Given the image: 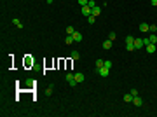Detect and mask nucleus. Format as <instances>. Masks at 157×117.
<instances>
[{"instance_id": "f257e3e1", "label": "nucleus", "mask_w": 157, "mask_h": 117, "mask_svg": "<svg viewBox=\"0 0 157 117\" xmlns=\"http://www.w3.org/2000/svg\"><path fill=\"white\" fill-rule=\"evenodd\" d=\"M66 82H68V86H72V88H75L77 86V80H75V73H66Z\"/></svg>"}, {"instance_id": "f03ea898", "label": "nucleus", "mask_w": 157, "mask_h": 117, "mask_svg": "<svg viewBox=\"0 0 157 117\" xmlns=\"http://www.w3.org/2000/svg\"><path fill=\"white\" fill-rule=\"evenodd\" d=\"M98 73H99V77H108V73H110V68H107V67H101V68H98Z\"/></svg>"}, {"instance_id": "7ed1b4c3", "label": "nucleus", "mask_w": 157, "mask_h": 117, "mask_svg": "<svg viewBox=\"0 0 157 117\" xmlns=\"http://www.w3.org/2000/svg\"><path fill=\"white\" fill-rule=\"evenodd\" d=\"M80 12H82L84 16H91V14H93V9H91L89 5H84V7H80Z\"/></svg>"}, {"instance_id": "20e7f679", "label": "nucleus", "mask_w": 157, "mask_h": 117, "mask_svg": "<svg viewBox=\"0 0 157 117\" xmlns=\"http://www.w3.org/2000/svg\"><path fill=\"white\" fill-rule=\"evenodd\" d=\"M155 44H147V46H145V51H147L148 54H152V52H155Z\"/></svg>"}, {"instance_id": "39448f33", "label": "nucleus", "mask_w": 157, "mask_h": 117, "mask_svg": "<svg viewBox=\"0 0 157 117\" xmlns=\"http://www.w3.org/2000/svg\"><path fill=\"white\" fill-rule=\"evenodd\" d=\"M84 73H82V72H77V73H75V80H77V84H82V82H84Z\"/></svg>"}, {"instance_id": "423d86ee", "label": "nucleus", "mask_w": 157, "mask_h": 117, "mask_svg": "<svg viewBox=\"0 0 157 117\" xmlns=\"http://www.w3.org/2000/svg\"><path fill=\"white\" fill-rule=\"evenodd\" d=\"M145 46L143 44V39H134V49H141Z\"/></svg>"}, {"instance_id": "0eeeda50", "label": "nucleus", "mask_w": 157, "mask_h": 117, "mask_svg": "<svg viewBox=\"0 0 157 117\" xmlns=\"http://www.w3.org/2000/svg\"><path fill=\"white\" fill-rule=\"evenodd\" d=\"M133 103H134L136 107H143V100H141L140 96H134V98H133Z\"/></svg>"}, {"instance_id": "6e6552de", "label": "nucleus", "mask_w": 157, "mask_h": 117, "mask_svg": "<svg viewBox=\"0 0 157 117\" xmlns=\"http://www.w3.org/2000/svg\"><path fill=\"white\" fill-rule=\"evenodd\" d=\"M101 47L105 49V51H108V49L112 47V40H110V39H107L105 42H103V44H101Z\"/></svg>"}, {"instance_id": "1a4fd4ad", "label": "nucleus", "mask_w": 157, "mask_h": 117, "mask_svg": "<svg viewBox=\"0 0 157 117\" xmlns=\"http://www.w3.org/2000/svg\"><path fill=\"white\" fill-rule=\"evenodd\" d=\"M140 31H143V33H145V31H148V30H150V25H147V23H141V25H140Z\"/></svg>"}, {"instance_id": "9d476101", "label": "nucleus", "mask_w": 157, "mask_h": 117, "mask_svg": "<svg viewBox=\"0 0 157 117\" xmlns=\"http://www.w3.org/2000/svg\"><path fill=\"white\" fill-rule=\"evenodd\" d=\"M133 94H131V93H128V94H124V98H122V100H124V101H126V103H133Z\"/></svg>"}, {"instance_id": "9b49d317", "label": "nucleus", "mask_w": 157, "mask_h": 117, "mask_svg": "<svg viewBox=\"0 0 157 117\" xmlns=\"http://www.w3.org/2000/svg\"><path fill=\"white\" fill-rule=\"evenodd\" d=\"M73 40H75V42H80V40H82V33H80V31H75V33H73Z\"/></svg>"}, {"instance_id": "f8f14e48", "label": "nucleus", "mask_w": 157, "mask_h": 117, "mask_svg": "<svg viewBox=\"0 0 157 117\" xmlns=\"http://www.w3.org/2000/svg\"><path fill=\"white\" fill-rule=\"evenodd\" d=\"M148 40H150V44H157V33H150Z\"/></svg>"}, {"instance_id": "ddd939ff", "label": "nucleus", "mask_w": 157, "mask_h": 117, "mask_svg": "<svg viewBox=\"0 0 157 117\" xmlns=\"http://www.w3.org/2000/svg\"><path fill=\"white\" fill-rule=\"evenodd\" d=\"M12 23H14V25H16L18 28H23V23H21V21L18 19V18H14V19H12Z\"/></svg>"}, {"instance_id": "4468645a", "label": "nucleus", "mask_w": 157, "mask_h": 117, "mask_svg": "<svg viewBox=\"0 0 157 117\" xmlns=\"http://www.w3.org/2000/svg\"><path fill=\"white\" fill-rule=\"evenodd\" d=\"M94 21H96V16H93V14L87 16V23H89V25H94Z\"/></svg>"}, {"instance_id": "2eb2a0df", "label": "nucleus", "mask_w": 157, "mask_h": 117, "mask_svg": "<svg viewBox=\"0 0 157 117\" xmlns=\"http://www.w3.org/2000/svg\"><path fill=\"white\" fill-rule=\"evenodd\" d=\"M70 56H72V59H73V61H75V59H78V58H80V54H78V51H73V52H72Z\"/></svg>"}, {"instance_id": "dca6fc26", "label": "nucleus", "mask_w": 157, "mask_h": 117, "mask_svg": "<svg viewBox=\"0 0 157 117\" xmlns=\"http://www.w3.org/2000/svg\"><path fill=\"white\" fill-rule=\"evenodd\" d=\"M75 33V28L73 26H66V35H73Z\"/></svg>"}, {"instance_id": "f3484780", "label": "nucleus", "mask_w": 157, "mask_h": 117, "mask_svg": "<svg viewBox=\"0 0 157 117\" xmlns=\"http://www.w3.org/2000/svg\"><path fill=\"white\" fill-rule=\"evenodd\" d=\"M65 42H66V44H73V42H75V40H73V35H66Z\"/></svg>"}, {"instance_id": "a211bd4d", "label": "nucleus", "mask_w": 157, "mask_h": 117, "mask_svg": "<svg viewBox=\"0 0 157 117\" xmlns=\"http://www.w3.org/2000/svg\"><path fill=\"white\" fill-rule=\"evenodd\" d=\"M101 67H105V61L103 59H96V68H101Z\"/></svg>"}, {"instance_id": "6ab92c4d", "label": "nucleus", "mask_w": 157, "mask_h": 117, "mask_svg": "<svg viewBox=\"0 0 157 117\" xmlns=\"http://www.w3.org/2000/svg\"><path fill=\"white\" fill-rule=\"evenodd\" d=\"M133 42H134V37H133V35H128V37H126V44H133Z\"/></svg>"}, {"instance_id": "aec40b11", "label": "nucleus", "mask_w": 157, "mask_h": 117, "mask_svg": "<svg viewBox=\"0 0 157 117\" xmlns=\"http://www.w3.org/2000/svg\"><path fill=\"white\" fill-rule=\"evenodd\" d=\"M108 39L112 40V42H114V40L117 39V33H115V31H110V35H108Z\"/></svg>"}, {"instance_id": "412c9836", "label": "nucleus", "mask_w": 157, "mask_h": 117, "mask_svg": "<svg viewBox=\"0 0 157 117\" xmlns=\"http://www.w3.org/2000/svg\"><path fill=\"white\" fill-rule=\"evenodd\" d=\"M150 33H157V25H150V30H148Z\"/></svg>"}, {"instance_id": "4be33fe9", "label": "nucleus", "mask_w": 157, "mask_h": 117, "mask_svg": "<svg viewBox=\"0 0 157 117\" xmlns=\"http://www.w3.org/2000/svg\"><path fill=\"white\" fill-rule=\"evenodd\" d=\"M126 49H128L129 52H131V51H134V42H133V44H126Z\"/></svg>"}, {"instance_id": "5701e85b", "label": "nucleus", "mask_w": 157, "mask_h": 117, "mask_svg": "<svg viewBox=\"0 0 157 117\" xmlns=\"http://www.w3.org/2000/svg\"><path fill=\"white\" fill-rule=\"evenodd\" d=\"M99 12H101V9H99V7H94V9H93V16H99Z\"/></svg>"}, {"instance_id": "b1692460", "label": "nucleus", "mask_w": 157, "mask_h": 117, "mask_svg": "<svg viewBox=\"0 0 157 117\" xmlns=\"http://www.w3.org/2000/svg\"><path fill=\"white\" fill-rule=\"evenodd\" d=\"M77 2H78L80 7H84V5H87V4H89V0H77Z\"/></svg>"}, {"instance_id": "393cba45", "label": "nucleus", "mask_w": 157, "mask_h": 117, "mask_svg": "<svg viewBox=\"0 0 157 117\" xmlns=\"http://www.w3.org/2000/svg\"><path fill=\"white\" fill-rule=\"evenodd\" d=\"M89 7H91V9H94V7H98V5H96V2H94V0H89V4H87Z\"/></svg>"}, {"instance_id": "a878e982", "label": "nucleus", "mask_w": 157, "mask_h": 117, "mask_svg": "<svg viewBox=\"0 0 157 117\" xmlns=\"http://www.w3.org/2000/svg\"><path fill=\"white\" fill-rule=\"evenodd\" d=\"M52 94V86H49V88L46 89V96H51Z\"/></svg>"}, {"instance_id": "bb28decb", "label": "nucleus", "mask_w": 157, "mask_h": 117, "mask_svg": "<svg viewBox=\"0 0 157 117\" xmlns=\"http://www.w3.org/2000/svg\"><path fill=\"white\" fill-rule=\"evenodd\" d=\"M105 67H107V68H112V61H108V59H107V61H105Z\"/></svg>"}, {"instance_id": "cd10ccee", "label": "nucleus", "mask_w": 157, "mask_h": 117, "mask_svg": "<svg viewBox=\"0 0 157 117\" xmlns=\"http://www.w3.org/2000/svg\"><path fill=\"white\" fill-rule=\"evenodd\" d=\"M131 94H133V96H138V89H131Z\"/></svg>"}, {"instance_id": "c85d7f7f", "label": "nucleus", "mask_w": 157, "mask_h": 117, "mask_svg": "<svg viewBox=\"0 0 157 117\" xmlns=\"http://www.w3.org/2000/svg\"><path fill=\"white\" fill-rule=\"evenodd\" d=\"M150 4H152V5L155 7V5H157V0H150Z\"/></svg>"}, {"instance_id": "c756f323", "label": "nucleus", "mask_w": 157, "mask_h": 117, "mask_svg": "<svg viewBox=\"0 0 157 117\" xmlns=\"http://www.w3.org/2000/svg\"><path fill=\"white\" fill-rule=\"evenodd\" d=\"M46 2H47V4H52V2H54V0H46Z\"/></svg>"}]
</instances>
